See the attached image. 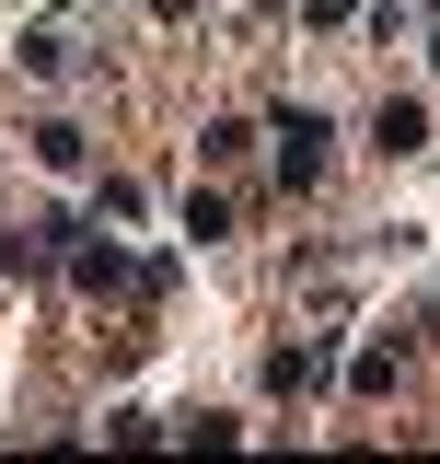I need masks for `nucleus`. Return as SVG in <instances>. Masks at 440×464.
<instances>
[{"instance_id":"f257e3e1","label":"nucleus","mask_w":440,"mask_h":464,"mask_svg":"<svg viewBox=\"0 0 440 464\" xmlns=\"http://www.w3.org/2000/svg\"><path fill=\"white\" fill-rule=\"evenodd\" d=\"M267 140H278V186H313V174H325V140H336V128H325L313 105H278V116H267Z\"/></svg>"},{"instance_id":"f03ea898","label":"nucleus","mask_w":440,"mask_h":464,"mask_svg":"<svg viewBox=\"0 0 440 464\" xmlns=\"http://www.w3.org/2000/svg\"><path fill=\"white\" fill-rule=\"evenodd\" d=\"M70 290H93V302H105V290H139V267H128L116 244H70Z\"/></svg>"},{"instance_id":"7ed1b4c3","label":"nucleus","mask_w":440,"mask_h":464,"mask_svg":"<svg viewBox=\"0 0 440 464\" xmlns=\"http://www.w3.org/2000/svg\"><path fill=\"white\" fill-rule=\"evenodd\" d=\"M371 140H383L394 163H417V151H429V105H406V93H394V105L371 116Z\"/></svg>"},{"instance_id":"20e7f679","label":"nucleus","mask_w":440,"mask_h":464,"mask_svg":"<svg viewBox=\"0 0 440 464\" xmlns=\"http://www.w3.org/2000/svg\"><path fill=\"white\" fill-rule=\"evenodd\" d=\"M24 70H35V82H70V70H81V35H70V24H35V35H24Z\"/></svg>"},{"instance_id":"39448f33","label":"nucleus","mask_w":440,"mask_h":464,"mask_svg":"<svg viewBox=\"0 0 440 464\" xmlns=\"http://www.w3.org/2000/svg\"><path fill=\"white\" fill-rule=\"evenodd\" d=\"M244 151H255V128H244V116H209V128H197V163H244Z\"/></svg>"},{"instance_id":"423d86ee","label":"nucleus","mask_w":440,"mask_h":464,"mask_svg":"<svg viewBox=\"0 0 440 464\" xmlns=\"http://www.w3.org/2000/svg\"><path fill=\"white\" fill-rule=\"evenodd\" d=\"M35 163H47V174H81V128H70V116L35 128Z\"/></svg>"},{"instance_id":"0eeeda50","label":"nucleus","mask_w":440,"mask_h":464,"mask_svg":"<svg viewBox=\"0 0 440 464\" xmlns=\"http://www.w3.org/2000/svg\"><path fill=\"white\" fill-rule=\"evenodd\" d=\"M394 372H406L394 348H359V360H348V383H359V395H394Z\"/></svg>"},{"instance_id":"6e6552de","label":"nucleus","mask_w":440,"mask_h":464,"mask_svg":"<svg viewBox=\"0 0 440 464\" xmlns=\"http://www.w3.org/2000/svg\"><path fill=\"white\" fill-rule=\"evenodd\" d=\"M429 70H440V24H429Z\"/></svg>"}]
</instances>
